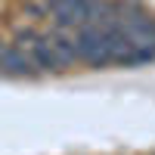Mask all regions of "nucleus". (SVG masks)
Wrapping results in <instances>:
<instances>
[{
  "instance_id": "f257e3e1",
  "label": "nucleus",
  "mask_w": 155,
  "mask_h": 155,
  "mask_svg": "<svg viewBox=\"0 0 155 155\" xmlns=\"http://www.w3.org/2000/svg\"><path fill=\"white\" fill-rule=\"evenodd\" d=\"M28 50H31V59H34L37 71H59V68H62L59 53H56L53 41H50V34H37V41H34Z\"/></svg>"
},
{
  "instance_id": "f03ea898",
  "label": "nucleus",
  "mask_w": 155,
  "mask_h": 155,
  "mask_svg": "<svg viewBox=\"0 0 155 155\" xmlns=\"http://www.w3.org/2000/svg\"><path fill=\"white\" fill-rule=\"evenodd\" d=\"M6 47H9V44L3 41V37H0V56H3V50H6Z\"/></svg>"
}]
</instances>
